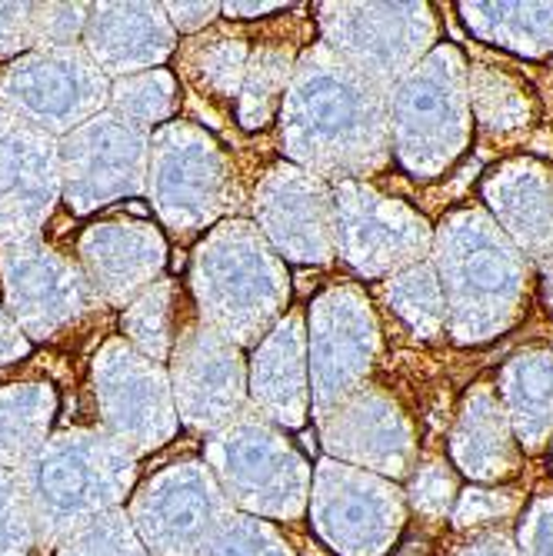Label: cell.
I'll use <instances>...</instances> for the list:
<instances>
[{"label":"cell","mask_w":553,"mask_h":556,"mask_svg":"<svg viewBox=\"0 0 553 556\" xmlns=\"http://www.w3.org/2000/svg\"><path fill=\"white\" fill-rule=\"evenodd\" d=\"M280 137L293 167L321 180H357L390 157V90L317 43L293 67L280 111Z\"/></svg>","instance_id":"obj_1"},{"label":"cell","mask_w":553,"mask_h":556,"mask_svg":"<svg viewBox=\"0 0 553 556\" xmlns=\"http://www.w3.org/2000/svg\"><path fill=\"white\" fill-rule=\"evenodd\" d=\"M40 553H58L87 523L124 510L137 453L104 430H58L17 470Z\"/></svg>","instance_id":"obj_2"},{"label":"cell","mask_w":553,"mask_h":556,"mask_svg":"<svg viewBox=\"0 0 553 556\" xmlns=\"http://www.w3.org/2000/svg\"><path fill=\"white\" fill-rule=\"evenodd\" d=\"M190 293L211 330L237 346H261L287 307L290 280L280 254L254 224L224 220L193 250Z\"/></svg>","instance_id":"obj_3"},{"label":"cell","mask_w":553,"mask_h":556,"mask_svg":"<svg viewBox=\"0 0 553 556\" xmlns=\"http://www.w3.org/2000/svg\"><path fill=\"white\" fill-rule=\"evenodd\" d=\"M437 267L447 300V327L461 343L504 333L527 303V264L504 230L483 214L461 211L440 224Z\"/></svg>","instance_id":"obj_4"},{"label":"cell","mask_w":553,"mask_h":556,"mask_svg":"<svg viewBox=\"0 0 553 556\" xmlns=\"http://www.w3.org/2000/svg\"><path fill=\"white\" fill-rule=\"evenodd\" d=\"M470 130V67L457 47H433L430 58L390 93L397 157L420 180L440 177L464 154Z\"/></svg>","instance_id":"obj_5"},{"label":"cell","mask_w":553,"mask_h":556,"mask_svg":"<svg viewBox=\"0 0 553 556\" xmlns=\"http://www.w3.org/2000/svg\"><path fill=\"white\" fill-rule=\"evenodd\" d=\"M208 467L240 510L271 520H300L311 507V467L257 414L243 410L204 443Z\"/></svg>","instance_id":"obj_6"},{"label":"cell","mask_w":553,"mask_h":556,"mask_svg":"<svg viewBox=\"0 0 553 556\" xmlns=\"http://www.w3.org/2000/svg\"><path fill=\"white\" fill-rule=\"evenodd\" d=\"M111 87L84 43L43 47L0 71V108L61 140L111 111Z\"/></svg>","instance_id":"obj_7"},{"label":"cell","mask_w":553,"mask_h":556,"mask_svg":"<svg viewBox=\"0 0 553 556\" xmlns=\"http://www.w3.org/2000/svg\"><path fill=\"white\" fill-rule=\"evenodd\" d=\"M147 193L171 237L190 240L214 230L230 193V167L224 150L200 127L171 121L150 134Z\"/></svg>","instance_id":"obj_8"},{"label":"cell","mask_w":553,"mask_h":556,"mask_svg":"<svg viewBox=\"0 0 553 556\" xmlns=\"http://www.w3.org/2000/svg\"><path fill=\"white\" fill-rule=\"evenodd\" d=\"M90 387L100 430L121 440L137 457L167 446L180 417L164 364L137 353L124 337L108 340L90 361Z\"/></svg>","instance_id":"obj_9"},{"label":"cell","mask_w":553,"mask_h":556,"mask_svg":"<svg viewBox=\"0 0 553 556\" xmlns=\"http://www.w3.org/2000/svg\"><path fill=\"white\" fill-rule=\"evenodd\" d=\"M317 21L324 47L384 90L417 71L437 34L427 4H324Z\"/></svg>","instance_id":"obj_10"},{"label":"cell","mask_w":553,"mask_h":556,"mask_svg":"<svg viewBox=\"0 0 553 556\" xmlns=\"http://www.w3.org/2000/svg\"><path fill=\"white\" fill-rule=\"evenodd\" d=\"M127 517L150 556H197L234 514L214 470L180 460L134 490Z\"/></svg>","instance_id":"obj_11"},{"label":"cell","mask_w":553,"mask_h":556,"mask_svg":"<svg viewBox=\"0 0 553 556\" xmlns=\"http://www.w3.org/2000/svg\"><path fill=\"white\" fill-rule=\"evenodd\" d=\"M0 287L8 314L34 343L58 340L100 307L77 257L43 237L0 250Z\"/></svg>","instance_id":"obj_12"},{"label":"cell","mask_w":553,"mask_h":556,"mask_svg":"<svg viewBox=\"0 0 553 556\" xmlns=\"http://www.w3.org/2000/svg\"><path fill=\"white\" fill-rule=\"evenodd\" d=\"M64 204L87 217L124 197L147 193L150 177V134L104 111L80 130L58 140Z\"/></svg>","instance_id":"obj_13"},{"label":"cell","mask_w":553,"mask_h":556,"mask_svg":"<svg viewBox=\"0 0 553 556\" xmlns=\"http://www.w3.org/2000/svg\"><path fill=\"white\" fill-rule=\"evenodd\" d=\"M334 233L337 254L370 280L400 267H417L433 240L427 220L414 207L361 180L334 187Z\"/></svg>","instance_id":"obj_14"},{"label":"cell","mask_w":553,"mask_h":556,"mask_svg":"<svg viewBox=\"0 0 553 556\" xmlns=\"http://www.w3.org/2000/svg\"><path fill=\"white\" fill-rule=\"evenodd\" d=\"M311 387L314 417L324 424L350 400L377 357V320L354 287L327 290L311 311Z\"/></svg>","instance_id":"obj_15"},{"label":"cell","mask_w":553,"mask_h":556,"mask_svg":"<svg viewBox=\"0 0 553 556\" xmlns=\"http://www.w3.org/2000/svg\"><path fill=\"white\" fill-rule=\"evenodd\" d=\"M177 417L193 433H217L243 414L250 370L240 346L208 324H187L167 361Z\"/></svg>","instance_id":"obj_16"},{"label":"cell","mask_w":553,"mask_h":556,"mask_svg":"<svg viewBox=\"0 0 553 556\" xmlns=\"http://www.w3.org/2000/svg\"><path fill=\"white\" fill-rule=\"evenodd\" d=\"M61 200L58 137L0 108V250L40 240Z\"/></svg>","instance_id":"obj_17"},{"label":"cell","mask_w":553,"mask_h":556,"mask_svg":"<svg viewBox=\"0 0 553 556\" xmlns=\"http://www.w3.org/2000/svg\"><path fill=\"white\" fill-rule=\"evenodd\" d=\"M314 527L340 556H384L400 527L404 507L387 480L324 460L314 473Z\"/></svg>","instance_id":"obj_18"},{"label":"cell","mask_w":553,"mask_h":556,"mask_svg":"<svg viewBox=\"0 0 553 556\" xmlns=\"http://www.w3.org/2000/svg\"><path fill=\"white\" fill-rule=\"evenodd\" d=\"M261 233L293 264H327L337 254L334 190L307 170L280 164L264 174L254 193Z\"/></svg>","instance_id":"obj_19"},{"label":"cell","mask_w":553,"mask_h":556,"mask_svg":"<svg viewBox=\"0 0 553 556\" xmlns=\"http://www.w3.org/2000/svg\"><path fill=\"white\" fill-rule=\"evenodd\" d=\"M77 264L100 303L127 307L161 280L167 243L150 220H97L77 240Z\"/></svg>","instance_id":"obj_20"},{"label":"cell","mask_w":553,"mask_h":556,"mask_svg":"<svg viewBox=\"0 0 553 556\" xmlns=\"http://www.w3.org/2000/svg\"><path fill=\"white\" fill-rule=\"evenodd\" d=\"M324 443L334 457L377 470L384 477H404L414 464V433L390 396L380 390H357L324 420Z\"/></svg>","instance_id":"obj_21"},{"label":"cell","mask_w":553,"mask_h":556,"mask_svg":"<svg viewBox=\"0 0 553 556\" xmlns=\"http://www.w3.org/2000/svg\"><path fill=\"white\" fill-rule=\"evenodd\" d=\"M84 50L111 80H124L158 71L177 50V30L164 4H90Z\"/></svg>","instance_id":"obj_22"},{"label":"cell","mask_w":553,"mask_h":556,"mask_svg":"<svg viewBox=\"0 0 553 556\" xmlns=\"http://www.w3.org/2000/svg\"><path fill=\"white\" fill-rule=\"evenodd\" d=\"M307 333L297 314L284 317L267 340L254 350L250 364V396L254 407L280 427H304L314 396L307 387Z\"/></svg>","instance_id":"obj_23"},{"label":"cell","mask_w":553,"mask_h":556,"mask_svg":"<svg viewBox=\"0 0 553 556\" xmlns=\"http://www.w3.org/2000/svg\"><path fill=\"white\" fill-rule=\"evenodd\" d=\"M483 197L517 250L553 261V170L537 161L504 164L487 180Z\"/></svg>","instance_id":"obj_24"},{"label":"cell","mask_w":553,"mask_h":556,"mask_svg":"<svg viewBox=\"0 0 553 556\" xmlns=\"http://www.w3.org/2000/svg\"><path fill=\"white\" fill-rule=\"evenodd\" d=\"M511 417L497 393L480 383L467 400L454 430V457L474 480H504L517 470V446Z\"/></svg>","instance_id":"obj_25"},{"label":"cell","mask_w":553,"mask_h":556,"mask_svg":"<svg viewBox=\"0 0 553 556\" xmlns=\"http://www.w3.org/2000/svg\"><path fill=\"white\" fill-rule=\"evenodd\" d=\"M58 390L43 380L0 387V470H21L54 437Z\"/></svg>","instance_id":"obj_26"},{"label":"cell","mask_w":553,"mask_h":556,"mask_svg":"<svg viewBox=\"0 0 553 556\" xmlns=\"http://www.w3.org/2000/svg\"><path fill=\"white\" fill-rule=\"evenodd\" d=\"M500 393L520 446L540 453L553 433V353H524L507 364Z\"/></svg>","instance_id":"obj_27"},{"label":"cell","mask_w":553,"mask_h":556,"mask_svg":"<svg viewBox=\"0 0 553 556\" xmlns=\"http://www.w3.org/2000/svg\"><path fill=\"white\" fill-rule=\"evenodd\" d=\"M180 303L184 293L174 280L161 277L154 287H147L134 303H127L121 314V333L124 340L143 353L150 361H171V353L177 346V340L184 337L187 327H180Z\"/></svg>","instance_id":"obj_28"},{"label":"cell","mask_w":553,"mask_h":556,"mask_svg":"<svg viewBox=\"0 0 553 556\" xmlns=\"http://www.w3.org/2000/svg\"><path fill=\"white\" fill-rule=\"evenodd\" d=\"M250 54H254V50H250L247 37H240V34L197 37L193 43L184 47L180 71L197 93L230 104V100H240Z\"/></svg>","instance_id":"obj_29"},{"label":"cell","mask_w":553,"mask_h":556,"mask_svg":"<svg viewBox=\"0 0 553 556\" xmlns=\"http://www.w3.org/2000/svg\"><path fill=\"white\" fill-rule=\"evenodd\" d=\"M467 27L527 58H543L553 50V4H464Z\"/></svg>","instance_id":"obj_30"},{"label":"cell","mask_w":553,"mask_h":556,"mask_svg":"<svg viewBox=\"0 0 553 556\" xmlns=\"http://www.w3.org/2000/svg\"><path fill=\"white\" fill-rule=\"evenodd\" d=\"M293 50L287 43H261L250 54V67L237 100V121L247 130H264L277 111H284V100L293 80Z\"/></svg>","instance_id":"obj_31"},{"label":"cell","mask_w":553,"mask_h":556,"mask_svg":"<svg viewBox=\"0 0 553 556\" xmlns=\"http://www.w3.org/2000/svg\"><path fill=\"white\" fill-rule=\"evenodd\" d=\"M470 111L487 134H514L530 121V97L511 74L477 64L470 67Z\"/></svg>","instance_id":"obj_32"},{"label":"cell","mask_w":553,"mask_h":556,"mask_svg":"<svg viewBox=\"0 0 553 556\" xmlns=\"http://www.w3.org/2000/svg\"><path fill=\"white\" fill-rule=\"evenodd\" d=\"M111 111L147 134L150 127L161 130L164 124H171L177 111V77L158 67V71H143V74L114 80Z\"/></svg>","instance_id":"obj_33"},{"label":"cell","mask_w":553,"mask_h":556,"mask_svg":"<svg viewBox=\"0 0 553 556\" xmlns=\"http://www.w3.org/2000/svg\"><path fill=\"white\" fill-rule=\"evenodd\" d=\"M387 300L390 307L404 317L420 337L433 340L447 327V300L437 274L427 264H417L411 270H400L387 283Z\"/></svg>","instance_id":"obj_34"},{"label":"cell","mask_w":553,"mask_h":556,"mask_svg":"<svg viewBox=\"0 0 553 556\" xmlns=\"http://www.w3.org/2000/svg\"><path fill=\"white\" fill-rule=\"evenodd\" d=\"M54 556H150L127 510H114L77 530Z\"/></svg>","instance_id":"obj_35"},{"label":"cell","mask_w":553,"mask_h":556,"mask_svg":"<svg viewBox=\"0 0 553 556\" xmlns=\"http://www.w3.org/2000/svg\"><path fill=\"white\" fill-rule=\"evenodd\" d=\"M197 556H293L290 546L254 517H230Z\"/></svg>","instance_id":"obj_36"},{"label":"cell","mask_w":553,"mask_h":556,"mask_svg":"<svg viewBox=\"0 0 553 556\" xmlns=\"http://www.w3.org/2000/svg\"><path fill=\"white\" fill-rule=\"evenodd\" d=\"M37 549L27 496L14 470H0V556H30Z\"/></svg>","instance_id":"obj_37"},{"label":"cell","mask_w":553,"mask_h":556,"mask_svg":"<svg viewBox=\"0 0 553 556\" xmlns=\"http://www.w3.org/2000/svg\"><path fill=\"white\" fill-rule=\"evenodd\" d=\"M47 47V4H0V58L17 61Z\"/></svg>","instance_id":"obj_38"},{"label":"cell","mask_w":553,"mask_h":556,"mask_svg":"<svg viewBox=\"0 0 553 556\" xmlns=\"http://www.w3.org/2000/svg\"><path fill=\"white\" fill-rule=\"evenodd\" d=\"M457 483L450 477V470L443 464H427L414 473L411 480V500L417 503V510H424L427 517H440L450 510L454 503Z\"/></svg>","instance_id":"obj_39"},{"label":"cell","mask_w":553,"mask_h":556,"mask_svg":"<svg viewBox=\"0 0 553 556\" xmlns=\"http://www.w3.org/2000/svg\"><path fill=\"white\" fill-rule=\"evenodd\" d=\"M524 556H553V500H543L530 510L520 530Z\"/></svg>","instance_id":"obj_40"},{"label":"cell","mask_w":553,"mask_h":556,"mask_svg":"<svg viewBox=\"0 0 553 556\" xmlns=\"http://www.w3.org/2000/svg\"><path fill=\"white\" fill-rule=\"evenodd\" d=\"M30 350H34V340L17 327V320L8 314L4 303H0V370L27 361Z\"/></svg>","instance_id":"obj_41"},{"label":"cell","mask_w":553,"mask_h":556,"mask_svg":"<svg viewBox=\"0 0 553 556\" xmlns=\"http://www.w3.org/2000/svg\"><path fill=\"white\" fill-rule=\"evenodd\" d=\"M514 507L511 500H500L493 490H470L461 500V510L457 520L461 523H480V520H493L497 514H507Z\"/></svg>","instance_id":"obj_42"},{"label":"cell","mask_w":553,"mask_h":556,"mask_svg":"<svg viewBox=\"0 0 553 556\" xmlns=\"http://www.w3.org/2000/svg\"><path fill=\"white\" fill-rule=\"evenodd\" d=\"M164 11L177 34H197L217 17L221 4H164Z\"/></svg>","instance_id":"obj_43"},{"label":"cell","mask_w":553,"mask_h":556,"mask_svg":"<svg viewBox=\"0 0 553 556\" xmlns=\"http://www.w3.org/2000/svg\"><path fill=\"white\" fill-rule=\"evenodd\" d=\"M293 4H221L224 17H267L274 11H287Z\"/></svg>","instance_id":"obj_44"},{"label":"cell","mask_w":553,"mask_h":556,"mask_svg":"<svg viewBox=\"0 0 553 556\" xmlns=\"http://www.w3.org/2000/svg\"><path fill=\"white\" fill-rule=\"evenodd\" d=\"M457 556H517V553H514V546H511L504 536H497V540H483V543H477V546H467V549L457 553Z\"/></svg>","instance_id":"obj_45"},{"label":"cell","mask_w":553,"mask_h":556,"mask_svg":"<svg viewBox=\"0 0 553 556\" xmlns=\"http://www.w3.org/2000/svg\"><path fill=\"white\" fill-rule=\"evenodd\" d=\"M543 296H546V307L553 314V261L546 264V274H543Z\"/></svg>","instance_id":"obj_46"}]
</instances>
